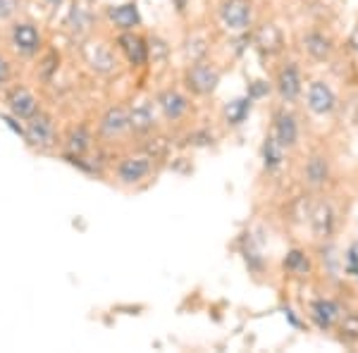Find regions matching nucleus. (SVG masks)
I'll return each mask as SVG.
<instances>
[{
    "mask_svg": "<svg viewBox=\"0 0 358 353\" xmlns=\"http://www.w3.org/2000/svg\"><path fill=\"white\" fill-rule=\"evenodd\" d=\"M346 275L358 277V241H354L346 251Z\"/></svg>",
    "mask_w": 358,
    "mask_h": 353,
    "instance_id": "nucleus-26",
    "label": "nucleus"
},
{
    "mask_svg": "<svg viewBox=\"0 0 358 353\" xmlns=\"http://www.w3.org/2000/svg\"><path fill=\"white\" fill-rule=\"evenodd\" d=\"M220 84V72L208 62H196L187 72V86L199 96H208Z\"/></svg>",
    "mask_w": 358,
    "mask_h": 353,
    "instance_id": "nucleus-3",
    "label": "nucleus"
},
{
    "mask_svg": "<svg viewBox=\"0 0 358 353\" xmlns=\"http://www.w3.org/2000/svg\"><path fill=\"white\" fill-rule=\"evenodd\" d=\"M8 108H10V115H15L17 120H29L31 115L38 113V101L36 96L31 94L24 86H17L8 94Z\"/></svg>",
    "mask_w": 358,
    "mask_h": 353,
    "instance_id": "nucleus-8",
    "label": "nucleus"
},
{
    "mask_svg": "<svg viewBox=\"0 0 358 353\" xmlns=\"http://www.w3.org/2000/svg\"><path fill=\"white\" fill-rule=\"evenodd\" d=\"M0 120H3V122H5V124H8V127H10V129H13V131H15V134L24 136V127H22L20 122H17V117H15V115H3V117H0Z\"/></svg>",
    "mask_w": 358,
    "mask_h": 353,
    "instance_id": "nucleus-29",
    "label": "nucleus"
},
{
    "mask_svg": "<svg viewBox=\"0 0 358 353\" xmlns=\"http://www.w3.org/2000/svg\"><path fill=\"white\" fill-rule=\"evenodd\" d=\"M334 224H337V217H334V208L330 203H317L310 212V229L317 239H327V236L334 231Z\"/></svg>",
    "mask_w": 358,
    "mask_h": 353,
    "instance_id": "nucleus-14",
    "label": "nucleus"
},
{
    "mask_svg": "<svg viewBox=\"0 0 358 353\" xmlns=\"http://www.w3.org/2000/svg\"><path fill=\"white\" fill-rule=\"evenodd\" d=\"M351 43H354V48H358V29H356V34H354V38H351Z\"/></svg>",
    "mask_w": 358,
    "mask_h": 353,
    "instance_id": "nucleus-33",
    "label": "nucleus"
},
{
    "mask_svg": "<svg viewBox=\"0 0 358 353\" xmlns=\"http://www.w3.org/2000/svg\"><path fill=\"white\" fill-rule=\"evenodd\" d=\"M303 48H306V53L310 57H315V60H327V57L332 55V41L320 31H310L308 36L303 38Z\"/></svg>",
    "mask_w": 358,
    "mask_h": 353,
    "instance_id": "nucleus-19",
    "label": "nucleus"
},
{
    "mask_svg": "<svg viewBox=\"0 0 358 353\" xmlns=\"http://www.w3.org/2000/svg\"><path fill=\"white\" fill-rule=\"evenodd\" d=\"M89 148H91V131L84 124H79L67 136V155H84Z\"/></svg>",
    "mask_w": 358,
    "mask_h": 353,
    "instance_id": "nucleus-22",
    "label": "nucleus"
},
{
    "mask_svg": "<svg viewBox=\"0 0 358 353\" xmlns=\"http://www.w3.org/2000/svg\"><path fill=\"white\" fill-rule=\"evenodd\" d=\"M251 108H253V101L248 96L236 98V101H232L227 108H224V120H227V124L239 127L248 115H251Z\"/></svg>",
    "mask_w": 358,
    "mask_h": 353,
    "instance_id": "nucleus-21",
    "label": "nucleus"
},
{
    "mask_svg": "<svg viewBox=\"0 0 358 353\" xmlns=\"http://www.w3.org/2000/svg\"><path fill=\"white\" fill-rule=\"evenodd\" d=\"M15 10H17V0H0V20L13 17Z\"/></svg>",
    "mask_w": 358,
    "mask_h": 353,
    "instance_id": "nucleus-28",
    "label": "nucleus"
},
{
    "mask_svg": "<svg viewBox=\"0 0 358 353\" xmlns=\"http://www.w3.org/2000/svg\"><path fill=\"white\" fill-rule=\"evenodd\" d=\"M339 317H342V308L337 301L332 298H317L310 305V320L315 322L317 329H332L337 327Z\"/></svg>",
    "mask_w": 358,
    "mask_h": 353,
    "instance_id": "nucleus-10",
    "label": "nucleus"
},
{
    "mask_svg": "<svg viewBox=\"0 0 358 353\" xmlns=\"http://www.w3.org/2000/svg\"><path fill=\"white\" fill-rule=\"evenodd\" d=\"M268 94V84H263V82H253L251 84V94H248V98L251 101H256V98H261Z\"/></svg>",
    "mask_w": 358,
    "mask_h": 353,
    "instance_id": "nucleus-30",
    "label": "nucleus"
},
{
    "mask_svg": "<svg viewBox=\"0 0 358 353\" xmlns=\"http://www.w3.org/2000/svg\"><path fill=\"white\" fill-rule=\"evenodd\" d=\"M155 127V110L151 101H138L134 108L129 110V129L136 134H148Z\"/></svg>",
    "mask_w": 358,
    "mask_h": 353,
    "instance_id": "nucleus-16",
    "label": "nucleus"
},
{
    "mask_svg": "<svg viewBox=\"0 0 358 353\" xmlns=\"http://www.w3.org/2000/svg\"><path fill=\"white\" fill-rule=\"evenodd\" d=\"M108 20L113 22L120 31H134L141 24V13H138L136 3H122V5H113L108 10Z\"/></svg>",
    "mask_w": 358,
    "mask_h": 353,
    "instance_id": "nucleus-13",
    "label": "nucleus"
},
{
    "mask_svg": "<svg viewBox=\"0 0 358 353\" xmlns=\"http://www.w3.org/2000/svg\"><path fill=\"white\" fill-rule=\"evenodd\" d=\"M148 55H153V60H163L167 55V43L160 41V38H151V45H148Z\"/></svg>",
    "mask_w": 358,
    "mask_h": 353,
    "instance_id": "nucleus-27",
    "label": "nucleus"
},
{
    "mask_svg": "<svg viewBox=\"0 0 358 353\" xmlns=\"http://www.w3.org/2000/svg\"><path fill=\"white\" fill-rule=\"evenodd\" d=\"M330 177V163L325 155H310V160L306 163V182L310 187H322Z\"/></svg>",
    "mask_w": 358,
    "mask_h": 353,
    "instance_id": "nucleus-18",
    "label": "nucleus"
},
{
    "mask_svg": "<svg viewBox=\"0 0 358 353\" xmlns=\"http://www.w3.org/2000/svg\"><path fill=\"white\" fill-rule=\"evenodd\" d=\"M115 67H117V62H115V57H113L110 53H108L106 48H98L96 60H94V69H96V72L110 74V72H115Z\"/></svg>",
    "mask_w": 358,
    "mask_h": 353,
    "instance_id": "nucleus-25",
    "label": "nucleus"
},
{
    "mask_svg": "<svg viewBox=\"0 0 358 353\" xmlns=\"http://www.w3.org/2000/svg\"><path fill=\"white\" fill-rule=\"evenodd\" d=\"M45 3H48L50 8H60V5L65 3V0H45Z\"/></svg>",
    "mask_w": 358,
    "mask_h": 353,
    "instance_id": "nucleus-32",
    "label": "nucleus"
},
{
    "mask_svg": "<svg viewBox=\"0 0 358 353\" xmlns=\"http://www.w3.org/2000/svg\"><path fill=\"white\" fill-rule=\"evenodd\" d=\"M127 129H129V110L122 106H110L98 122V131L103 138H117Z\"/></svg>",
    "mask_w": 358,
    "mask_h": 353,
    "instance_id": "nucleus-5",
    "label": "nucleus"
},
{
    "mask_svg": "<svg viewBox=\"0 0 358 353\" xmlns=\"http://www.w3.org/2000/svg\"><path fill=\"white\" fill-rule=\"evenodd\" d=\"M306 101H308L310 113H315V115H330L332 110L337 108V96H334L332 86L320 82V79L308 86Z\"/></svg>",
    "mask_w": 358,
    "mask_h": 353,
    "instance_id": "nucleus-6",
    "label": "nucleus"
},
{
    "mask_svg": "<svg viewBox=\"0 0 358 353\" xmlns=\"http://www.w3.org/2000/svg\"><path fill=\"white\" fill-rule=\"evenodd\" d=\"M155 103H158L160 113H163L165 120H170V122H177V120H182L184 115H187V110H189V101L182 94H179V91H175V89L160 91L158 98H155Z\"/></svg>",
    "mask_w": 358,
    "mask_h": 353,
    "instance_id": "nucleus-11",
    "label": "nucleus"
},
{
    "mask_svg": "<svg viewBox=\"0 0 358 353\" xmlns=\"http://www.w3.org/2000/svg\"><path fill=\"white\" fill-rule=\"evenodd\" d=\"M10 74H13V69H10V62L5 60L3 55H0V84H8Z\"/></svg>",
    "mask_w": 358,
    "mask_h": 353,
    "instance_id": "nucleus-31",
    "label": "nucleus"
},
{
    "mask_svg": "<svg viewBox=\"0 0 358 353\" xmlns=\"http://www.w3.org/2000/svg\"><path fill=\"white\" fill-rule=\"evenodd\" d=\"M117 45H120V50H122V55L127 57V62H129V65H134V67L146 65V60H148V43L143 41L138 34L122 31L117 36Z\"/></svg>",
    "mask_w": 358,
    "mask_h": 353,
    "instance_id": "nucleus-7",
    "label": "nucleus"
},
{
    "mask_svg": "<svg viewBox=\"0 0 358 353\" xmlns=\"http://www.w3.org/2000/svg\"><path fill=\"white\" fill-rule=\"evenodd\" d=\"M337 329L344 341H358V312H342Z\"/></svg>",
    "mask_w": 358,
    "mask_h": 353,
    "instance_id": "nucleus-24",
    "label": "nucleus"
},
{
    "mask_svg": "<svg viewBox=\"0 0 358 353\" xmlns=\"http://www.w3.org/2000/svg\"><path fill=\"white\" fill-rule=\"evenodd\" d=\"M263 163L268 172H277L282 167V163H285V146L277 141L275 134L265 138V143H263Z\"/></svg>",
    "mask_w": 358,
    "mask_h": 353,
    "instance_id": "nucleus-20",
    "label": "nucleus"
},
{
    "mask_svg": "<svg viewBox=\"0 0 358 353\" xmlns=\"http://www.w3.org/2000/svg\"><path fill=\"white\" fill-rule=\"evenodd\" d=\"M301 72H299V67L289 62V65H285L277 72V91H280V96L285 98V101H296L299 96H301Z\"/></svg>",
    "mask_w": 358,
    "mask_h": 353,
    "instance_id": "nucleus-12",
    "label": "nucleus"
},
{
    "mask_svg": "<svg viewBox=\"0 0 358 353\" xmlns=\"http://www.w3.org/2000/svg\"><path fill=\"white\" fill-rule=\"evenodd\" d=\"M24 138L31 143L34 148H53L55 143V124L50 120V115L45 113H36L27 120V127H24Z\"/></svg>",
    "mask_w": 358,
    "mask_h": 353,
    "instance_id": "nucleus-1",
    "label": "nucleus"
},
{
    "mask_svg": "<svg viewBox=\"0 0 358 353\" xmlns=\"http://www.w3.org/2000/svg\"><path fill=\"white\" fill-rule=\"evenodd\" d=\"M275 138L285 148L296 146V141H299L296 117H294L292 113H287V110H280V113L275 115Z\"/></svg>",
    "mask_w": 358,
    "mask_h": 353,
    "instance_id": "nucleus-15",
    "label": "nucleus"
},
{
    "mask_svg": "<svg viewBox=\"0 0 358 353\" xmlns=\"http://www.w3.org/2000/svg\"><path fill=\"white\" fill-rule=\"evenodd\" d=\"M256 45H258V50H261V53H268V55L280 53L282 45H285V38H282L280 27H275V24H263V27L256 31Z\"/></svg>",
    "mask_w": 358,
    "mask_h": 353,
    "instance_id": "nucleus-17",
    "label": "nucleus"
},
{
    "mask_svg": "<svg viewBox=\"0 0 358 353\" xmlns=\"http://www.w3.org/2000/svg\"><path fill=\"white\" fill-rule=\"evenodd\" d=\"M285 270L292 272V275H306V272L310 270V260L308 256H306L303 251H299V248H294V251H289L285 256Z\"/></svg>",
    "mask_w": 358,
    "mask_h": 353,
    "instance_id": "nucleus-23",
    "label": "nucleus"
},
{
    "mask_svg": "<svg viewBox=\"0 0 358 353\" xmlns=\"http://www.w3.org/2000/svg\"><path fill=\"white\" fill-rule=\"evenodd\" d=\"M251 3L248 0H224L220 5V20L229 31H244L251 27Z\"/></svg>",
    "mask_w": 358,
    "mask_h": 353,
    "instance_id": "nucleus-4",
    "label": "nucleus"
},
{
    "mask_svg": "<svg viewBox=\"0 0 358 353\" xmlns=\"http://www.w3.org/2000/svg\"><path fill=\"white\" fill-rule=\"evenodd\" d=\"M151 158L148 155H129L117 165V177L122 184H136L151 175Z\"/></svg>",
    "mask_w": 358,
    "mask_h": 353,
    "instance_id": "nucleus-9",
    "label": "nucleus"
},
{
    "mask_svg": "<svg viewBox=\"0 0 358 353\" xmlns=\"http://www.w3.org/2000/svg\"><path fill=\"white\" fill-rule=\"evenodd\" d=\"M10 43H13V48L20 55L31 57L41 50L43 38H41V31H38L31 22H17V24H13V29H10Z\"/></svg>",
    "mask_w": 358,
    "mask_h": 353,
    "instance_id": "nucleus-2",
    "label": "nucleus"
}]
</instances>
